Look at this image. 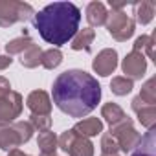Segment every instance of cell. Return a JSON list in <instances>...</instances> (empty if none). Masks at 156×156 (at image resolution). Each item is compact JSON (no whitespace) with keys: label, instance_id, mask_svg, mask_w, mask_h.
Returning <instances> with one entry per match:
<instances>
[{"label":"cell","instance_id":"obj_18","mask_svg":"<svg viewBox=\"0 0 156 156\" xmlns=\"http://www.w3.org/2000/svg\"><path fill=\"white\" fill-rule=\"evenodd\" d=\"M132 9H134V17H136L134 22L145 26V24H149V22L154 19V9H156V6H154V2H151V0H141V2H136V4L132 6Z\"/></svg>","mask_w":156,"mask_h":156},{"label":"cell","instance_id":"obj_31","mask_svg":"<svg viewBox=\"0 0 156 156\" xmlns=\"http://www.w3.org/2000/svg\"><path fill=\"white\" fill-rule=\"evenodd\" d=\"M24 156H30V154H24Z\"/></svg>","mask_w":156,"mask_h":156},{"label":"cell","instance_id":"obj_9","mask_svg":"<svg viewBox=\"0 0 156 156\" xmlns=\"http://www.w3.org/2000/svg\"><path fill=\"white\" fill-rule=\"evenodd\" d=\"M92 68L98 75L101 77H108L110 73H114V70L118 68V51L112 48H105L101 50L96 59L92 61Z\"/></svg>","mask_w":156,"mask_h":156},{"label":"cell","instance_id":"obj_16","mask_svg":"<svg viewBox=\"0 0 156 156\" xmlns=\"http://www.w3.org/2000/svg\"><path fill=\"white\" fill-rule=\"evenodd\" d=\"M101 118H103L110 127H114V125L123 123L129 116L123 112V108H121L119 105H116V103H105V105L101 107Z\"/></svg>","mask_w":156,"mask_h":156},{"label":"cell","instance_id":"obj_21","mask_svg":"<svg viewBox=\"0 0 156 156\" xmlns=\"http://www.w3.org/2000/svg\"><path fill=\"white\" fill-rule=\"evenodd\" d=\"M132 51H138V53H147L149 59L154 57V33L152 35H141L134 41L132 44Z\"/></svg>","mask_w":156,"mask_h":156},{"label":"cell","instance_id":"obj_19","mask_svg":"<svg viewBox=\"0 0 156 156\" xmlns=\"http://www.w3.org/2000/svg\"><path fill=\"white\" fill-rule=\"evenodd\" d=\"M41 55H42V50L39 44H31L28 50H24L20 53V64L24 68H37L41 64Z\"/></svg>","mask_w":156,"mask_h":156},{"label":"cell","instance_id":"obj_25","mask_svg":"<svg viewBox=\"0 0 156 156\" xmlns=\"http://www.w3.org/2000/svg\"><path fill=\"white\" fill-rule=\"evenodd\" d=\"M30 125L33 127V130H39V132L50 130V127H51V116H35V114H31L30 116Z\"/></svg>","mask_w":156,"mask_h":156},{"label":"cell","instance_id":"obj_13","mask_svg":"<svg viewBox=\"0 0 156 156\" xmlns=\"http://www.w3.org/2000/svg\"><path fill=\"white\" fill-rule=\"evenodd\" d=\"M107 8L103 2H90L87 6V20L92 28H99V26H105L107 22Z\"/></svg>","mask_w":156,"mask_h":156},{"label":"cell","instance_id":"obj_27","mask_svg":"<svg viewBox=\"0 0 156 156\" xmlns=\"http://www.w3.org/2000/svg\"><path fill=\"white\" fill-rule=\"evenodd\" d=\"M9 92H11V85H9V81L6 79V77L0 75V98L6 96V94H9Z\"/></svg>","mask_w":156,"mask_h":156},{"label":"cell","instance_id":"obj_20","mask_svg":"<svg viewBox=\"0 0 156 156\" xmlns=\"http://www.w3.org/2000/svg\"><path fill=\"white\" fill-rule=\"evenodd\" d=\"M31 44H35L33 39L24 33L22 37H17V39H13V41H9V42L6 44V51H8L9 57H11V55H20V53H22L24 50H28Z\"/></svg>","mask_w":156,"mask_h":156},{"label":"cell","instance_id":"obj_14","mask_svg":"<svg viewBox=\"0 0 156 156\" xmlns=\"http://www.w3.org/2000/svg\"><path fill=\"white\" fill-rule=\"evenodd\" d=\"M154 149H156V129L152 127L145 132V136H141L138 147L132 151L130 156H156Z\"/></svg>","mask_w":156,"mask_h":156},{"label":"cell","instance_id":"obj_17","mask_svg":"<svg viewBox=\"0 0 156 156\" xmlns=\"http://www.w3.org/2000/svg\"><path fill=\"white\" fill-rule=\"evenodd\" d=\"M37 147L41 149V156H57V136L55 132L51 130H44V132H39V138H37Z\"/></svg>","mask_w":156,"mask_h":156},{"label":"cell","instance_id":"obj_4","mask_svg":"<svg viewBox=\"0 0 156 156\" xmlns=\"http://www.w3.org/2000/svg\"><path fill=\"white\" fill-rule=\"evenodd\" d=\"M57 145L70 156H94V143L90 141V138L77 134L73 129L64 130L57 138Z\"/></svg>","mask_w":156,"mask_h":156},{"label":"cell","instance_id":"obj_22","mask_svg":"<svg viewBox=\"0 0 156 156\" xmlns=\"http://www.w3.org/2000/svg\"><path fill=\"white\" fill-rule=\"evenodd\" d=\"M61 62H62V51L59 48H50V50L42 51V55H41V64L46 70H53Z\"/></svg>","mask_w":156,"mask_h":156},{"label":"cell","instance_id":"obj_15","mask_svg":"<svg viewBox=\"0 0 156 156\" xmlns=\"http://www.w3.org/2000/svg\"><path fill=\"white\" fill-rule=\"evenodd\" d=\"M94 39H96V31H94L92 28H83V30H79V31L73 35V39L70 41V42H72L70 46H72V50H75V51H81V50L90 51Z\"/></svg>","mask_w":156,"mask_h":156},{"label":"cell","instance_id":"obj_11","mask_svg":"<svg viewBox=\"0 0 156 156\" xmlns=\"http://www.w3.org/2000/svg\"><path fill=\"white\" fill-rule=\"evenodd\" d=\"M130 107H132V110L136 112L140 123H141L147 130L156 125V105H147V103H143V101L136 96V98L132 99Z\"/></svg>","mask_w":156,"mask_h":156},{"label":"cell","instance_id":"obj_28","mask_svg":"<svg viewBox=\"0 0 156 156\" xmlns=\"http://www.w3.org/2000/svg\"><path fill=\"white\" fill-rule=\"evenodd\" d=\"M11 62H13V59H11L9 55H0V70L9 68V66H11Z\"/></svg>","mask_w":156,"mask_h":156},{"label":"cell","instance_id":"obj_12","mask_svg":"<svg viewBox=\"0 0 156 156\" xmlns=\"http://www.w3.org/2000/svg\"><path fill=\"white\" fill-rule=\"evenodd\" d=\"M73 130L85 138H92V136H98L103 132V121L99 118H85L75 123Z\"/></svg>","mask_w":156,"mask_h":156},{"label":"cell","instance_id":"obj_8","mask_svg":"<svg viewBox=\"0 0 156 156\" xmlns=\"http://www.w3.org/2000/svg\"><path fill=\"white\" fill-rule=\"evenodd\" d=\"M121 70L125 73L127 79H130L132 83L141 79L147 72V59L143 53H138V51H130L125 55L123 62H121Z\"/></svg>","mask_w":156,"mask_h":156},{"label":"cell","instance_id":"obj_2","mask_svg":"<svg viewBox=\"0 0 156 156\" xmlns=\"http://www.w3.org/2000/svg\"><path fill=\"white\" fill-rule=\"evenodd\" d=\"M31 22L44 42L59 48L79 31L81 9L72 2H53L37 11Z\"/></svg>","mask_w":156,"mask_h":156},{"label":"cell","instance_id":"obj_23","mask_svg":"<svg viewBox=\"0 0 156 156\" xmlns=\"http://www.w3.org/2000/svg\"><path fill=\"white\" fill-rule=\"evenodd\" d=\"M132 88H134V83L127 79V77L119 75V77H112V81H110V90L116 96H127L132 92Z\"/></svg>","mask_w":156,"mask_h":156},{"label":"cell","instance_id":"obj_3","mask_svg":"<svg viewBox=\"0 0 156 156\" xmlns=\"http://www.w3.org/2000/svg\"><path fill=\"white\" fill-rule=\"evenodd\" d=\"M35 9L31 4L19 0H0V28H9L17 22H26L33 19Z\"/></svg>","mask_w":156,"mask_h":156},{"label":"cell","instance_id":"obj_26","mask_svg":"<svg viewBox=\"0 0 156 156\" xmlns=\"http://www.w3.org/2000/svg\"><path fill=\"white\" fill-rule=\"evenodd\" d=\"M101 154H119V147L108 132L101 134Z\"/></svg>","mask_w":156,"mask_h":156},{"label":"cell","instance_id":"obj_6","mask_svg":"<svg viewBox=\"0 0 156 156\" xmlns=\"http://www.w3.org/2000/svg\"><path fill=\"white\" fill-rule=\"evenodd\" d=\"M108 134L116 140V143H118V147H119V152H132V151L138 147L140 140H141V134L134 129L130 118H127V119H125L123 123H119V125L110 127V132H108Z\"/></svg>","mask_w":156,"mask_h":156},{"label":"cell","instance_id":"obj_24","mask_svg":"<svg viewBox=\"0 0 156 156\" xmlns=\"http://www.w3.org/2000/svg\"><path fill=\"white\" fill-rule=\"evenodd\" d=\"M138 98L147 105H156V77H151V79L145 81Z\"/></svg>","mask_w":156,"mask_h":156},{"label":"cell","instance_id":"obj_10","mask_svg":"<svg viewBox=\"0 0 156 156\" xmlns=\"http://www.w3.org/2000/svg\"><path fill=\"white\" fill-rule=\"evenodd\" d=\"M26 105L31 110V114H35V116H50V112H51V98L44 90L30 92Z\"/></svg>","mask_w":156,"mask_h":156},{"label":"cell","instance_id":"obj_29","mask_svg":"<svg viewBox=\"0 0 156 156\" xmlns=\"http://www.w3.org/2000/svg\"><path fill=\"white\" fill-rule=\"evenodd\" d=\"M8 156H24V152H22L20 149H15V151H11V152H8Z\"/></svg>","mask_w":156,"mask_h":156},{"label":"cell","instance_id":"obj_30","mask_svg":"<svg viewBox=\"0 0 156 156\" xmlns=\"http://www.w3.org/2000/svg\"><path fill=\"white\" fill-rule=\"evenodd\" d=\"M101 156H119V154H101Z\"/></svg>","mask_w":156,"mask_h":156},{"label":"cell","instance_id":"obj_1","mask_svg":"<svg viewBox=\"0 0 156 156\" xmlns=\"http://www.w3.org/2000/svg\"><path fill=\"white\" fill-rule=\"evenodd\" d=\"M51 99L70 118H85L101 101V85L88 72L72 68L55 77Z\"/></svg>","mask_w":156,"mask_h":156},{"label":"cell","instance_id":"obj_5","mask_svg":"<svg viewBox=\"0 0 156 156\" xmlns=\"http://www.w3.org/2000/svg\"><path fill=\"white\" fill-rule=\"evenodd\" d=\"M108 33L112 35V39H116L118 42H125L127 39L132 37L136 22L134 19H130L123 9L121 11H110L107 15V22H105Z\"/></svg>","mask_w":156,"mask_h":156},{"label":"cell","instance_id":"obj_7","mask_svg":"<svg viewBox=\"0 0 156 156\" xmlns=\"http://www.w3.org/2000/svg\"><path fill=\"white\" fill-rule=\"evenodd\" d=\"M22 96L15 90L0 98V123H13L22 112Z\"/></svg>","mask_w":156,"mask_h":156}]
</instances>
